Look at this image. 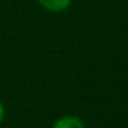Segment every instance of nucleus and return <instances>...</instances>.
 I'll use <instances>...</instances> for the list:
<instances>
[{"label": "nucleus", "instance_id": "2", "mask_svg": "<svg viewBox=\"0 0 128 128\" xmlns=\"http://www.w3.org/2000/svg\"><path fill=\"white\" fill-rule=\"evenodd\" d=\"M38 2L49 12H62L70 5L72 0H38Z\"/></svg>", "mask_w": 128, "mask_h": 128}, {"label": "nucleus", "instance_id": "3", "mask_svg": "<svg viewBox=\"0 0 128 128\" xmlns=\"http://www.w3.org/2000/svg\"><path fill=\"white\" fill-rule=\"evenodd\" d=\"M2 118H3V106L0 102V122H2Z\"/></svg>", "mask_w": 128, "mask_h": 128}, {"label": "nucleus", "instance_id": "1", "mask_svg": "<svg viewBox=\"0 0 128 128\" xmlns=\"http://www.w3.org/2000/svg\"><path fill=\"white\" fill-rule=\"evenodd\" d=\"M52 128H84V123L78 117L66 115V117H62V118L57 120Z\"/></svg>", "mask_w": 128, "mask_h": 128}]
</instances>
